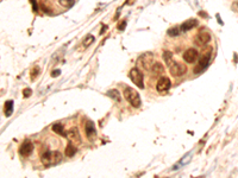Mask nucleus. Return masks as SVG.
<instances>
[{
    "instance_id": "nucleus-1",
    "label": "nucleus",
    "mask_w": 238,
    "mask_h": 178,
    "mask_svg": "<svg viewBox=\"0 0 238 178\" xmlns=\"http://www.w3.org/2000/svg\"><path fill=\"white\" fill-rule=\"evenodd\" d=\"M62 160V153L58 151H48L43 153V156L41 157V161L44 166H52L58 164Z\"/></svg>"
},
{
    "instance_id": "nucleus-2",
    "label": "nucleus",
    "mask_w": 238,
    "mask_h": 178,
    "mask_svg": "<svg viewBox=\"0 0 238 178\" xmlns=\"http://www.w3.org/2000/svg\"><path fill=\"white\" fill-rule=\"evenodd\" d=\"M124 98L126 99V101H129V103L134 108H139L141 107V98L139 94L134 90L133 88H125L124 90Z\"/></svg>"
},
{
    "instance_id": "nucleus-3",
    "label": "nucleus",
    "mask_w": 238,
    "mask_h": 178,
    "mask_svg": "<svg viewBox=\"0 0 238 178\" xmlns=\"http://www.w3.org/2000/svg\"><path fill=\"white\" fill-rule=\"evenodd\" d=\"M138 66L143 69V70H150L154 64V56L151 52H145L139 56V58L137 61Z\"/></svg>"
},
{
    "instance_id": "nucleus-4",
    "label": "nucleus",
    "mask_w": 238,
    "mask_h": 178,
    "mask_svg": "<svg viewBox=\"0 0 238 178\" xmlns=\"http://www.w3.org/2000/svg\"><path fill=\"white\" fill-rule=\"evenodd\" d=\"M129 76L138 88H144V76L138 68H132L129 72Z\"/></svg>"
},
{
    "instance_id": "nucleus-5",
    "label": "nucleus",
    "mask_w": 238,
    "mask_h": 178,
    "mask_svg": "<svg viewBox=\"0 0 238 178\" xmlns=\"http://www.w3.org/2000/svg\"><path fill=\"white\" fill-rule=\"evenodd\" d=\"M211 56H212V48H208V49H206L201 54L200 58H199V66H198L196 68H194V72H199L204 68L207 67V64H208V62L211 60Z\"/></svg>"
},
{
    "instance_id": "nucleus-6",
    "label": "nucleus",
    "mask_w": 238,
    "mask_h": 178,
    "mask_svg": "<svg viewBox=\"0 0 238 178\" xmlns=\"http://www.w3.org/2000/svg\"><path fill=\"white\" fill-rule=\"evenodd\" d=\"M169 71H170V74L174 77H181V76H184L187 72V67L185 66L184 63L173 62L171 66H169Z\"/></svg>"
},
{
    "instance_id": "nucleus-7",
    "label": "nucleus",
    "mask_w": 238,
    "mask_h": 178,
    "mask_svg": "<svg viewBox=\"0 0 238 178\" xmlns=\"http://www.w3.org/2000/svg\"><path fill=\"white\" fill-rule=\"evenodd\" d=\"M182 57H184V61L186 63L192 64L199 58V52H198V50L194 49V48H189V49H187L184 52V56H182Z\"/></svg>"
},
{
    "instance_id": "nucleus-8",
    "label": "nucleus",
    "mask_w": 238,
    "mask_h": 178,
    "mask_svg": "<svg viewBox=\"0 0 238 178\" xmlns=\"http://www.w3.org/2000/svg\"><path fill=\"white\" fill-rule=\"evenodd\" d=\"M169 88H170V80L167 76H162L160 80L157 81V84H156V90L157 92L163 93V92L168 90Z\"/></svg>"
},
{
    "instance_id": "nucleus-9",
    "label": "nucleus",
    "mask_w": 238,
    "mask_h": 178,
    "mask_svg": "<svg viewBox=\"0 0 238 178\" xmlns=\"http://www.w3.org/2000/svg\"><path fill=\"white\" fill-rule=\"evenodd\" d=\"M32 151H34V144L29 140H26L19 149V153L23 157H29L31 153H32Z\"/></svg>"
},
{
    "instance_id": "nucleus-10",
    "label": "nucleus",
    "mask_w": 238,
    "mask_h": 178,
    "mask_svg": "<svg viewBox=\"0 0 238 178\" xmlns=\"http://www.w3.org/2000/svg\"><path fill=\"white\" fill-rule=\"evenodd\" d=\"M210 40H211V35L208 33L207 31H205V30H201L199 33L196 35V43L199 44V45L207 44Z\"/></svg>"
},
{
    "instance_id": "nucleus-11",
    "label": "nucleus",
    "mask_w": 238,
    "mask_h": 178,
    "mask_svg": "<svg viewBox=\"0 0 238 178\" xmlns=\"http://www.w3.org/2000/svg\"><path fill=\"white\" fill-rule=\"evenodd\" d=\"M65 137H67V139H69L71 141H76V143L80 141V133H79V129L76 127L68 129V132H66Z\"/></svg>"
},
{
    "instance_id": "nucleus-12",
    "label": "nucleus",
    "mask_w": 238,
    "mask_h": 178,
    "mask_svg": "<svg viewBox=\"0 0 238 178\" xmlns=\"http://www.w3.org/2000/svg\"><path fill=\"white\" fill-rule=\"evenodd\" d=\"M85 129H86V135H87V138H88L89 140H93V139L95 138V135H97V131H95L94 124L92 122V121H87Z\"/></svg>"
},
{
    "instance_id": "nucleus-13",
    "label": "nucleus",
    "mask_w": 238,
    "mask_h": 178,
    "mask_svg": "<svg viewBox=\"0 0 238 178\" xmlns=\"http://www.w3.org/2000/svg\"><path fill=\"white\" fill-rule=\"evenodd\" d=\"M198 24H199V23H198L196 19H188V20H186V21H184V23L181 24V30L184 31V32L189 31V30L196 27Z\"/></svg>"
},
{
    "instance_id": "nucleus-14",
    "label": "nucleus",
    "mask_w": 238,
    "mask_h": 178,
    "mask_svg": "<svg viewBox=\"0 0 238 178\" xmlns=\"http://www.w3.org/2000/svg\"><path fill=\"white\" fill-rule=\"evenodd\" d=\"M150 70H151V72L154 75H162L164 72V67H163V64L160 63V62H154L153 67Z\"/></svg>"
},
{
    "instance_id": "nucleus-15",
    "label": "nucleus",
    "mask_w": 238,
    "mask_h": 178,
    "mask_svg": "<svg viewBox=\"0 0 238 178\" xmlns=\"http://www.w3.org/2000/svg\"><path fill=\"white\" fill-rule=\"evenodd\" d=\"M65 153H66L67 157H73L76 153V146H75V145H73V144H68V146L66 147Z\"/></svg>"
},
{
    "instance_id": "nucleus-16",
    "label": "nucleus",
    "mask_w": 238,
    "mask_h": 178,
    "mask_svg": "<svg viewBox=\"0 0 238 178\" xmlns=\"http://www.w3.org/2000/svg\"><path fill=\"white\" fill-rule=\"evenodd\" d=\"M5 115L6 116H10L11 115V113H12V109H13V101L12 100H9V101H6L5 102Z\"/></svg>"
},
{
    "instance_id": "nucleus-17",
    "label": "nucleus",
    "mask_w": 238,
    "mask_h": 178,
    "mask_svg": "<svg viewBox=\"0 0 238 178\" xmlns=\"http://www.w3.org/2000/svg\"><path fill=\"white\" fill-rule=\"evenodd\" d=\"M163 60H164V62L167 63V66H171V63L174 62V60H173V54L170 52V51H164L163 52Z\"/></svg>"
},
{
    "instance_id": "nucleus-18",
    "label": "nucleus",
    "mask_w": 238,
    "mask_h": 178,
    "mask_svg": "<svg viewBox=\"0 0 238 178\" xmlns=\"http://www.w3.org/2000/svg\"><path fill=\"white\" fill-rule=\"evenodd\" d=\"M51 129L55 132V133H57V134H60V135H65L66 133H65V131H63V125H61V124H55V125H52V127H51Z\"/></svg>"
},
{
    "instance_id": "nucleus-19",
    "label": "nucleus",
    "mask_w": 238,
    "mask_h": 178,
    "mask_svg": "<svg viewBox=\"0 0 238 178\" xmlns=\"http://www.w3.org/2000/svg\"><path fill=\"white\" fill-rule=\"evenodd\" d=\"M107 95L110 96V98H112L114 101H117V102L120 101V95H119V92L116 90V89H112V90H110V92L107 93Z\"/></svg>"
},
{
    "instance_id": "nucleus-20",
    "label": "nucleus",
    "mask_w": 238,
    "mask_h": 178,
    "mask_svg": "<svg viewBox=\"0 0 238 178\" xmlns=\"http://www.w3.org/2000/svg\"><path fill=\"white\" fill-rule=\"evenodd\" d=\"M58 3H60V5L61 6H63V7H67V9H69V7H71L74 5V0H58Z\"/></svg>"
},
{
    "instance_id": "nucleus-21",
    "label": "nucleus",
    "mask_w": 238,
    "mask_h": 178,
    "mask_svg": "<svg viewBox=\"0 0 238 178\" xmlns=\"http://www.w3.org/2000/svg\"><path fill=\"white\" fill-rule=\"evenodd\" d=\"M167 35L168 36H170V37H176V36H179V29L177 27H170L168 31H167Z\"/></svg>"
},
{
    "instance_id": "nucleus-22",
    "label": "nucleus",
    "mask_w": 238,
    "mask_h": 178,
    "mask_svg": "<svg viewBox=\"0 0 238 178\" xmlns=\"http://www.w3.org/2000/svg\"><path fill=\"white\" fill-rule=\"evenodd\" d=\"M93 42H94V37L91 36V35H88V36H87V37L83 39V43H82V44H83L85 48H87V46H89Z\"/></svg>"
},
{
    "instance_id": "nucleus-23",
    "label": "nucleus",
    "mask_w": 238,
    "mask_h": 178,
    "mask_svg": "<svg viewBox=\"0 0 238 178\" xmlns=\"http://www.w3.org/2000/svg\"><path fill=\"white\" fill-rule=\"evenodd\" d=\"M39 71H41V69H39V67H37V66L31 69V80H35L39 75Z\"/></svg>"
},
{
    "instance_id": "nucleus-24",
    "label": "nucleus",
    "mask_w": 238,
    "mask_h": 178,
    "mask_svg": "<svg viewBox=\"0 0 238 178\" xmlns=\"http://www.w3.org/2000/svg\"><path fill=\"white\" fill-rule=\"evenodd\" d=\"M31 94H32V90H31L30 88H26V89H24V90H23V95H24V98H30Z\"/></svg>"
},
{
    "instance_id": "nucleus-25",
    "label": "nucleus",
    "mask_w": 238,
    "mask_h": 178,
    "mask_svg": "<svg viewBox=\"0 0 238 178\" xmlns=\"http://www.w3.org/2000/svg\"><path fill=\"white\" fill-rule=\"evenodd\" d=\"M125 26H126V20H123V21H120V23L118 24L117 29H118L119 31H123V30H125Z\"/></svg>"
},
{
    "instance_id": "nucleus-26",
    "label": "nucleus",
    "mask_w": 238,
    "mask_h": 178,
    "mask_svg": "<svg viewBox=\"0 0 238 178\" xmlns=\"http://www.w3.org/2000/svg\"><path fill=\"white\" fill-rule=\"evenodd\" d=\"M60 74H61V71H60L58 69H56V70H54V71L51 72V76H52V77H57V76H60Z\"/></svg>"
},
{
    "instance_id": "nucleus-27",
    "label": "nucleus",
    "mask_w": 238,
    "mask_h": 178,
    "mask_svg": "<svg viewBox=\"0 0 238 178\" xmlns=\"http://www.w3.org/2000/svg\"><path fill=\"white\" fill-rule=\"evenodd\" d=\"M232 10H233L235 12L238 13V3H233V4H232Z\"/></svg>"
},
{
    "instance_id": "nucleus-28",
    "label": "nucleus",
    "mask_w": 238,
    "mask_h": 178,
    "mask_svg": "<svg viewBox=\"0 0 238 178\" xmlns=\"http://www.w3.org/2000/svg\"><path fill=\"white\" fill-rule=\"evenodd\" d=\"M134 1H136V0H126V3H125V4H128V5H133Z\"/></svg>"
},
{
    "instance_id": "nucleus-29",
    "label": "nucleus",
    "mask_w": 238,
    "mask_h": 178,
    "mask_svg": "<svg viewBox=\"0 0 238 178\" xmlns=\"http://www.w3.org/2000/svg\"><path fill=\"white\" fill-rule=\"evenodd\" d=\"M199 14L201 15V17H206V13H204V12H199Z\"/></svg>"
}]
</instances>
